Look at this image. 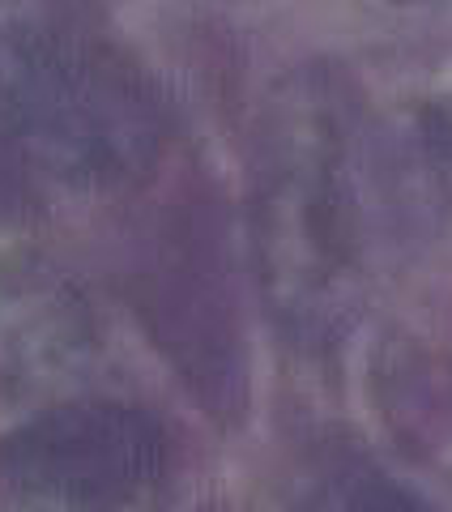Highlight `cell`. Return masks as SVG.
<instances>
[{
	"mask_svg": "<svg viewBox=\"0 0 452 512\" xmlns=\"http://www.w3.org/2000/svg\"><path fill=\"white\" fill-rule=\"evenodd\" d=\"M363 111L329 64L295 69L269 94L252 154V265L286 342L329 350L363 308L371 256L359 192Z\"/></svg>",
	"mask_w": 452,
	"mask_h": 512,
	"instance_id": "1",
	"label": "cell"
},
{
	"mask_svg": "<svg viewBox=\"0 0 452 512\" xmlns=\"http://www.w3.org/2000/svg\"><path fill=\"white\" fill-rule=\"evenodd\" d=\"M163 146L167 103L141 64L52 0H0V214L43 188H128Z\"/></svg>",
	"mask_w": 452,
	"mask_h": 512,
	"instance_id": "2",
	"label": "cell"
},
{
	"mask_svg": "<svg viewBox=\"0 0 452 512\" xmlns=\"http://www.w3.org/2000/svg\"><path fill=\"white\" fill-rule=\"evenodd\" d=\"M167 466V436L141 406L82 397L0 440L9 512H133Z\"/></svg>",
	"mask_w": 452,
	"mask_h": 512,
	"instance_id": "3",
	"label": "cell"
},
{
	"mask_svg": "<svg viewBox=\"0 0 452 512\" xmlns=\"http://www.w3.org/2000/svg\"><path fill=\"white\" fill-rule=\"evenodd\" d=\"M359 192L371 252H414L452 227V94L363 124Z\"/></svg>",
	"mask_w": 452,
	"mask_h": 512,
	"instance_id": "4",
	"label": "cell"
},
{
	"mask_svg": "<svg viewBox=\"0 0 452 512\" xmlns=\"http://www.w3.org/2000/svg\"><path fill=\"white\" fill-rule=\"evenodd\" d=\"M94 346V312L52 265L0 261V372L43 384Z\"/></svg>",
	"mask_w": 452,
	"mask_h": 512,
	"instance_id": "5",
	"label": "cell"
},
{
	"mask_svg": "<svg viewBox=\"0 0 452 512\" xmlns=\"http://www.w3.org/2000/svg\"><path fill=\"white\" fill-rule=\"evenodd\" d=\"M290 512H431L410 487L346 440H316L286 478Z\"/></svg>",
	"mask_w": 452,
	"mask_h": 512,
	"instance_id": "6",
	"label": "cell"
},
{
	"mask_svg": "<svg viewBox=\"0 0 452 512\" xmlns=\"http://www.w3.org/2000/svg\"><path fill=\"white\" fill-rule=\"evenodd\" d=\"M397 5H431V0H397Z\"/></svg>",
	"mask_w": 452,
	"mask_h": 512,
	"instance_id": "7",
	"label": "cell"
}]
</instances>
